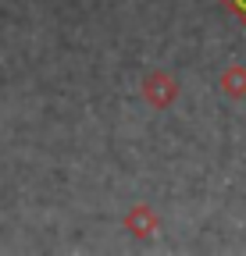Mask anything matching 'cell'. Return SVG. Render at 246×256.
<instances>
[{
  "instance_id": "2",
  "label": "cell",
  "mask_w": 246,
  "mask_h": 256,
  "mask_svg": "<svg viewBox=\"0 0 246 256\" xmlns=\"http://www.w3.org/2000/svg\"><path fill=\"white\" fill-rule=\"evenodd\" d=\"M125 228L132 235H139V238H150L153 232H157V214H153L146 203H136V210L125 217Z\"/></svg>"
},
{
  "instance_id": "4",
  "label": "cell",
  "mask_w": 246,
  "mask_h": 256,
  "mask_svg": "<svg viewBox=\"0 0 246 256\" xmlns=\"http://www.w3.org/2000/svg\"><path fill=\"white\" fill-rule=\"evenodd\" d=\"M221 4H225V11H228V14H235V18L246 25V0H221Z\"/></svg>"
},
{
  "instance_id": "1",
  "label": "cell",
  "mask_w": 246,
  "mask_h": 256,
  "mask_svg": "<svg viewBox=\"0 0 246 256\" xmlns=\"http://www.w3.org/2000/svg\"><path fill=\"white\" fill-rule=\"evenodd\" d=\"M143 96H146V100L157 107V110H164V107L175 104L178 82H175L168 72H153V75H146V82H143Z\"/></svg>"
},
{
  "instance_id": "3",
  "label": "cell",
  "mask_w": 246,
  "mask_h": 256,
  "mask_svg": "<svg viewBox=\"0 0 246 256\" xmlns=\"http://www.w3.org/2000/svg\"><path fill=\"white\" fill-rule=\"evenodd\" d=\"M221 89L228 96H246V68L242 64H232V68L221 72Z\"/></svg>"
}]
</instances>
